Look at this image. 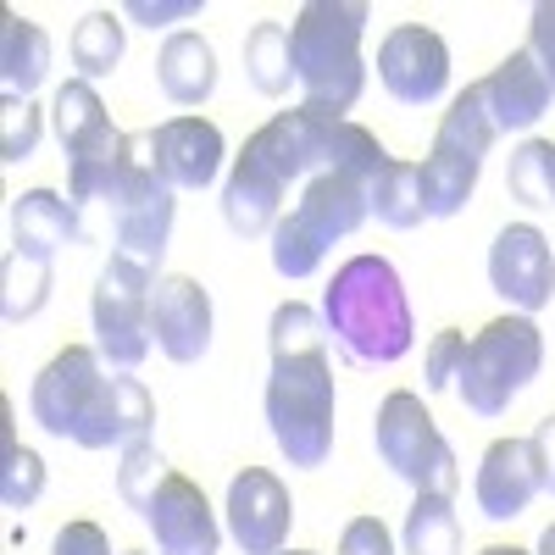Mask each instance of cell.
Listing matches in <instances>:
<instances>
[{
	"instance_id": "obj_1",
	"label": "cell",
	"mask_w": 555,
	"mask_h": 555,
	"mask_svg": "<svg viewBox=\"0 0 555 555\" xmlns=\"http://www.w3.org/2000/svg\"><path fill=\"white\" fill-rule=\"evenodd\" d=\"M272 378H267V428L289 467H322L334 455V366H328V322L322 311L284 300L267 322Z\"/></svg>"
},
{
	"instance_id": "obj_2",
	"label": "cell",
	"mask_w": 555,
	"mask_h": 555,
	"mask_svg": "<svg viewBox=\"0 0 555 555\" xmlns=\"http://www.w3.org/2000/svg\"><path fill=\"white\" fill-rule=\"evenodd\" d=\"M28 416L51 439H73L78 450H128L151 439L156 400L133 373H112L101 350L67 345L34 378Z\"/></svg>"
},
{
	"instance_id": "obj_3",
	"label": "cell",
	"mask_w": 555,
	"mask_h": 555,
	"mask_svg": "<svg viewBox=\"0 0 555 555\" xmlns=\"http://www.w3.org/2000/svg\"><path fill=\"white\" fill-rule=\"evenodd\" d=\"M322 322L339 356L356 366H389L411 350V300L384 256H350L334 272L322 295Z\"/></svg>"
},
{
	"instance_id": "obj_4",
	"label": "cell",
	"mask_w": 555,
	"mask_h": 555,
	"mask_svg": "<svg viewBox=\"0 0 555 555\" xmlns=\"http://www.w3.org/2000/svg\"><path fill=\"white\" fill-rule=\"evenodd\" d=\"M366 23H373V7H361V0H311V7H300V17L289 23V44H295V83L306 106H328L345 117L361 101Z\"/></svg>"
},
{
	"instance_id": "obj_5",
	"label": "cell",
	"mask_w": 555,
	"mask_h": 555,
	"mask_svg": "<svg viewBox=\"0 0 555 555\" xmlns=\"http://www.w3.org/2000/svg\"><path fill=\"white\" fill-rule=\"evenodd\" d=\"M373 217L366 211V183L350 178V172H317L295 211L278 217L272 228V267L284 278H311L322 267V256H328L339 240H350L356 228Z\"/></svg>"
},
{
	"instance_id": "obj_6",
	"label": "cell",
	"mask_w": 555,
	"mask_h": 555,
	"mask_svg": "<svg viewBox=\"0 0 555 555\" xmlns=\"http://www.w3.org/2000/svg\"><path fill=\"white\" fill-rule=\"evenodd\" d=\"M539 366H544L539 322L533 317H494V322H483L478 339H467V361H461L455 389L473 416H500L539 378Z\"/></svg>"
},
{
	"instance_id": "obj_7",
	"label": "cell",
	"mask_w": 555,
	"mask_h": 555,
	"mask_svg": "<svg viewBox=\"0 0 555 555\" xmlns=\"http://www.w3.org/2000/svg\"><path fill=\"white\" fill-rule=\"evenodd\" d=\"M373 444H378V461L411 483L416 494H455L461 473H455V450L450 439L439 434L434 411L423 405V395L411 389H395L384 405H378V423H373Z\"/></svg>"
},
{
	"instance_id": "obj_8",
	"label": "cell",
	"mask_w": 555,
	"mask_h": 555,
	"mask_svg": "<svg viewBox=\"0 0 555 555\" xmlns=\"http://www.w3.org/2000/svg\"><path fill=\"white\" fill-rule=\"evenodd\" d=\"M162 278L145 272L139 261L117 256L101 267L95 278V300H89V317H95V350L112 373H139L156 345L151 334V295H156Z\"/></svg>"
},
{
	"instance_id": "obj_9",
	"label": "cell",
	"mask_w": 555,
	"mask_h": 555,
	"mask_svg": "<svg viewBox=\"0 0 555 555\" xmlns=\"http://www.w3.org/2000/svg\"><path fill=\"white\" fill-rule=\"evenodd\" d=\"M56 133H62V151H67V195L83 206V201H106L112 190V172L122 162V139L95 95V83L83 78H67L56 89Z\"/></svg>"
},
{
	"instance_id": "obj_10",
	"label": "cell",
	"mask_w": 555,
	"mask_h": 555,
	"mask_svg": "<svg viewBox=\"0 0 555 555\" xmlns=\"http://www.w3.org/2000/svg\"><path fill=\"white\" fill-rule=\"evenodd\" d=\"M378 78L400 106H434L450 89V44L423 23H400L378 44Z\"/></svg>"
},
{
	"instance_id": "obj_11",
	"label": "cell",
	"mask_w": 555,
	"mask_h": 555,
	"mask_svg": "<svg viewBox=\"0 0 555 555\" xmlns=\"http://www.w3.org/2000/svg\"><path fill=\"white\" fill-rule=\"evenodd\" d=\"M489 284L500 300H512L522 317L544 311L555 300V250L533 222L500 228L489 245Z\"/></svg>"
},
{
	"instance_id": "obj_12",
	"label": "cell",
	"mask_w": 555,
	"mask_h": 555,
	"mask_svg": "<svg viewBox=\"0 0 555 555\" xmlns=\"http://www.w3.org/2000/svg\"><path fill=\"white\" fill-rule=\"evenodd\" d=\"M289 522H295V500L267 467H245L228 483V533L245 555H278L289 544Z\"/></svg>"
},
{
	"instance_id": "obj_13",
	"label": "cell",
	"mask_w": 555,
	"mask_h": 555,
	"mask_svg": "<svg viewBox=\"0 0 555 555\" xmlns=\"http://www.w3.org/2000/svg\"><path fill=\"white\" fill-rule=\"evenodd\" d=\"M151 334L162 356L178 366H195L211 350V295L201 289V278H183V272L162 278L151 295Z\"/></svg>"
},
{
	"instance_id": "obj_14",
	"label": "cell",
	"mask_w": 555,
	"mask_h": 555,
	"mask_svg": "<svg viewBox=\"0 0 555 555\" xmlns=\"http://www.w3.org/2000/svg\"><path fill=\"white\" fill-rule=\"evenodd\" d=\"M478 512L489 522H517L528 505L544 494V473H539V455L533 439H494L478 461Z\"/></svg>"
},
{
	"instance_id": "obj_15",
	"label": "cell",
	"mask_w": 555,
	"mask_h": 555,
	"mask_svg": "<svg viewBox=\"0 0 555 555\" xmlns=\"http://www.w3.org/2000/svg\"><path fill=\"white\" fill-rule=\"evenodd\" d=\"M145 522H151L162 555H217V550H222V528H217V517H211L201 483H190L183 473H172V478L156 489Z\"/></svg>"
},
{
	"instance_id": "obj_16",
	"label": "cell",
	"mask_w": 555,
	"mask_h": 555,
	"mask_svg": "<svg viewBox=\"0 0 555 555\" xmlns=\"http://www.w3.org/2000/svg\"><path fill=\"white\" fill-rule=\"evenodd\" d=\"M284 190L289 183L245 145L234 156V172H228V183H222V222L234 228L240 240H261V234L272 240L278 217H284Z\"/></svg>"
},
{
	"instance_id": "obj_17",
	"label": "cell",
	"mask_w": 555,
	"mask_h": 555,
	"mask_svg": "<svg viewBox=\"0 0 555 555\" xmlns=\"http://www.w3.org/2000/svg\"><path fill=\"white\" fill-rule=\"evenodd\" d=\"M478 89H483L489 117H494L500 133H522V128H533V122L550 112V101H555V89H550L544 67L528 56V44L505 56L489 78H478Z\"/></svg>"
},
{
	"instance_id": "obj_18",
	"label": "cell",
	"mask_w": 555,
	"mask_h": 555,
	"mask_svg": "<svg viewBox=\"0 0 555 555\" xmlns=\"http://www.w3.org/2000/svg\"><path fill=\"white\" fill-rule=\"evenodd\" d=\"M156 133V162L172 190H206L222 172V133L206 117H167Z\"/></svg>"
},
{
	"instance_id": "obj_19",
	"label": "cell",
	"mask_w": 555,
	"mask_h": 555,
	"mask_svg": "<svg viewBox=\"0 0 555 555\" xmlns=\"http://www.w3.org/2000/svg\"><path fill=\"white\" fill-rule=\"evenodd\" d=\"M67 245H83V217L73 195H56V190L12 195V250L51 261Z\"/></svg>"
},
{
	"instance_id": "obj_20",
	"label": "cell",
	"mask_w": 555,
	"mask_h": 555,
	"mask_svg": "<svg viewBox=\"0 0 555 555\" xmlns=\"http://www.w3.org/2000/svg\"><path fill=\"white\" fill-rule=\"evenodd\" d=\"M51 78V39L23 12H0V89L7 101H34V89Z\"/></svg>"
},
{
	"instance_id": "obj_21",
	"label": "cell",
	"mask_w": 555,
	"mask_h": 555,
	"mask_svg": "<svg viewBox=\"0 0 555 555\" xmlns=\"http://www.w3.org/2000/svg\"><path fill=\"white\" fill-rule=\"evenodd\" d=\"M156 83L172 106H201L217 89V51L201 34H172L156 56Z\"/></svg>"
},
{
	"instance_id": "obj_22",
	"label": "cell",
	"mask_w": 555,
	"mask_h": 555,
	"mask_svg": "<svg viewBox=\"0 0 555 555\" xmlns=\"http://www.w3.org/2000/svg\"><path fill=\"white\" fill-rule=\"evenodd\" d=\"M172 211H178L172 195H156V201H139V206L112 211V222H117V256L139 261L145 272H162L167 240H172Z\"/></svg>"
},
{
	"instance_id": "obj_23",
	"label": "cell",
	"mask_w": 555,
	"mask_h": 555,
	"mask_svg": "<svg viewBox=\"0 0 555 555\" xmlns=\"http://www.w3.org/2000/svg\"><path fill=\"white\" fill-rule=\"evenodd\" d=\"M478 156H461V151H444V145H434L428 151V162L416 167V178H423V211L428 217H455L461 206L473 201V190H478Z\"/></svg>"
},
{
	"instance_id": "obj_24",
	"label": "cell",
	"mask_w": 555,
	"mask_h": 555,
	"mask_svg": "<svg viewBox=\"0 0 555 555\" xmlns=\"http://www.w3.org/2000/svg\"><path fill=\"white\" fill-rule=\"evenodd\" d=\"M245 78L261 89L267 101H284L289 83H295V44H289V28L284 23H256L245 34Z\"/></svg>"
},
{
	"instance_id": "obj_25",
	"label": "cell",
	"mask_w": 555,
	"mask_h": 555,
	"mask_svg": "<svg viewBox=\"0 0 555 555\" xmlns=\"http://www.w3.org/2000/svg\"><path fill=\"white\" fill-rule=\"evenodd\" d=\"M366 211H373L384 228H395V234H411L416 222H423V178H416L411 162H384V172L366 183Z\"/></svg>"
},
{
	"instance_id": "obj_26",
	"label": "cell",
	"mask_w": 555,
	"mask_h": 555,
	"mask_svg": "<svg viewBox=\"0 0 555 555\" xmlns=\"http://www.w3.org/2000/svg\"><path fill=\"white\" fill-rule=\"evenodd\" d=\"M494 139H500V128H494V117H489V101H483V89L478 83H467L461 95L450 101V112L439 117V133H434V145H444V151H461V156H489L494 151Z\"/></svg>"
},
{
	"instance_id": "obj_27",
	"label": "cell",
	"mask_w": 555,
	"mask_h": 555,
	"mask_svg": "<svg viewBox=\"0 0 555 555\" xmlns=\"http://www.w3.org/2000/svg\"><path fill=\"white\" fill-rule=\"evenodd\" d=\"M44 494V461L34 450L17 444V428H12V405L0 400V500L12 512H28V505Z\"/></svg>"
},
{
	"instance_id": "obj_28",
	"label": "cell",
	"mask_w": 555,
	"mask_h": 555,
	"mask_svg": "<svg viewBox=\"0 0 555 555\" xmlns=\"http://www.w3.org/2000/svg\"><path fill=\"white\" fill-rule=\"evenodd\" d=\"M405 555H461V522L450 494H416L405 512Z\"/></svg>"
},
{
	"instance_id": "obj_29",
	"label": "cell",
	"mask_w": 555,
	"mask_h": 555,
	"mask_svg": "<svg viewBox=\"0 0 555 555\" xmlns=\"http://www.w3.org/2000/svg\"><path fill=\"white\" fill-rule=\"evenodd\" d=\"M44 300H51V261L12 250L7 267H0V317L28 322V317L44 311Z\"/></svg>"
},
{
	"instance_id": "obj_30",
	"label": "cell",
	"mask_w": 555,
	"mask_h": 555,
	"mask_svg": "<svg viewBox=\"0 0 555 555\" xmlns=\"http://www.w3.org/2000/svg\"><path fill=\"white\" fill-rule=\"evenodd\" d=\"M122 62V23L112 12H89L78 28H73V67L83 83L95 78H112Z\"/></svg>"
},
{
	"instance_id": "obj_31",
	"label": "cell",
	"mask_w": 555,
	"mask_h": 555,
	"mask_svg": "<svg viewBox=\"0 0 555 555\" xmlns=\"http://www.w3.org/2000/svg\"><path fill=\"white\" fill-rule=\"evenodd\" d=\"M505 190H512V201H522V206H555V145L550 139H528V145L512 151Z\"/></svg>"
},
{
	"instance_id": "obj_32",
	"label": "cell",
	"mask_w": 555,
	"mask_h": 555,
	"mask_svg": "<svg viewBox=\"0 0 555 555\" xmlns=\"http://www.w3.org/2000/svg\"><path fill=\"white\" fill-rule=\"evenodd\" d=\"M167 478H172V467H167V455H162L151 439H139V444H128V450H122L117 494H122L128 512H151V500H156V489H162Z\"/></svg>"
},
{
	"instance_id": "obj_33",
	"label": "cell",
	"mask_w": 555,
	"mask_h": 555,
	"mask_svg": "<svg viewBox=\"0 0 555 555\" xmlns=\"http://www.w3.org/2000/svg\"><path fill=\"white\" fill-rule=\"evenodd\" d=\"M39 133H44V112L34 101H0V162L17 167L39 151Z\"/></svg>"
},
{
	"instance_id": "obj_34",
	"label": "cell",
	"mask_w": 555,
	"mask_h": 555,
	"mask_svg": "<svg viewBox=\"0 0 555 555\" xmlns=\"http://www.w3.org/2000/svg\"><path fill=\"white\" fill-rule=\"evenodd\" d=\"M461 361H467V334H455V328L434 334V345H428V395H439L461 378Z\"/></svg>"
},
{
	"instance_id": "obj_35",
	"label": "cell",
	"mask_w": 555,
	"mask_h": 555,
	"mask_svg": "<svg viewBox=\"0 0 555 555\" xmlns=\"http://www.w3.org/2000/svg\"><path fill=\"white\" fill-rule=\"evenodd\" d=\"M339 555H395V539L378 517H356L339 539Z\"/></svg>"
},
{
	"instance_id": "obj_36",
	"label": "cell",
	"mask_w": 555,
	"mask_h": 555,
	"mask_svg": "<svg viewBox=\"0 0 555 555\" xmlns=\"http://www.w3.org/2000/svg\"><path fill=\"white\" fill-rule=\"evenodd\" d=\"M528 56L544 67L550 89H555V0H544V7H533V28H528Z\"/></svg>"
},
{
	"instance_id": "obj_37",
	"label": "cell",
	"mask_w": 555,
	"mask_h": 555,
	"mask_svg": "<svg viewBox=\"0 0 555 555\" xmlns=\"http://www.w3.org/2000/svg\"><path fill=\"white\" fill-rule=\"evenodd\" d=\"M128 17L145 28H167L183 17H201V0H128Z\"/></svg>"
},
{
	"instance_id": "obj_38",
	"label": "cell",
	"mask_w": 555,
	"mask_h": 555,
	"mask_svg": "<svg viewBox=\"0 0 555 555\" xmlns=\"http://www.w3.org/2000/svg\"><path fill=\"white\" fill-rule=\"evenodd\" d=\"M51 555H112V539L101 533V522H67L56 533V550Z\"/></svg>"
},
{
	"instance_id": "obj_39",
	"label": "cell",
	"mask_w": 555,
	"mask_h": 555,
	"mask_svg": "<svg viewBox=\"0 0 555 555\" xmlns=\"http://www.w3.org/2000/svg\"><path fill=\"white\" fill-rule=\"evenodd\" d=\"M533 455H539V473H544V494H555V416L533 428Z\"/></svg>"
},
{
	"instance_id": "obj_40",
	"label": "cell",
	"mask_w": 555,
	"mask_h": 555,
	"mask_svg": "<svg viewBox=\"0 0 555 555\" xmlns=\"http://www.w3.org/2000/svg\"><path fill=\"white\" fill-rule=\"evenodd\" d=\"M539 555H555V522H550V528L539 533Z\"/></svg>"
},
{
	"instance_id": "obj_41",
	"label": "cell",
	"mask_w": 555,
	"mask_h": 555,
	"mask_svg": "<svg viewBox=\"0 0 555 555\" xmlns=\"http://www.w3.org/2000/svg\"><path fill=\"white\" fill-rule=\"evenodd\" d=\"M478 555H528V550H517V544H489V550H478Z\"/></svg>"
},
{
	"instance_id": "obj_42",
	"label": "cell",
	"mask_w": 555,
	"mask_h": 555,
	"mask_svg": "<svg viewBox=\"0 0 555 555\" xmlns=\"http://www.w3.org/2000/svg\"><path fill=\"white\" fill-rule=\"evenodd\" d=\"M278 555H311V550H278Z\"/></svg>"
},
{
	"instance_id": "obj_43",
	"label": "cell",
	"mask_w": 555,
	"mask_h": 555,
	"mask_svg": "<svg viewBox=\"0 0 555 555\" xmlns=\"http://www.w3.org/2000/svg\"><path fill=\"white\" fill-rule=\"evenodd\" d=\"M122 555H145V550H122Z\"/></svg>"
}]
</instances>
